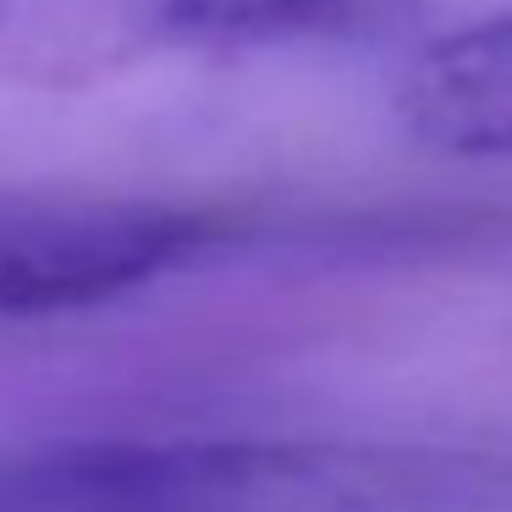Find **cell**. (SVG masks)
Instances as JSON below:
<instances>
[{"label":"cell","mask_w":512,"mask_h":512,"mask_svg":"<svg viewBox=\"0 0 512 512\" xmlns=\"http://www.w3.org/2000/svg\"><path fill=\"white\" fill-rule=\"evenodd\" d=\"M430 0H0V83L89 89L177 56L375 50Z\"/></svg>","instance_id":"1"},{"label":"cell","mask_w":512,"mask_h":512,"mask_svg":"<svg viewBox=\"0 0 512 512\" xmlns=\"http://www.w3.org/2000/svg\"><path fill=\"white\" fill-rule=\"evenodd\" d=\"M166 512H512V457L386 441H166Z\"/></svg>","instance_id":"2"},{"label":"cell","mask_w":512,"mask_h":512,"mask_svg":"<svg viewBox=\"0 0 512 512\" xmlns=\"http://www.w3.org/2000/svg\"><path fill=\"white\" fill-rule=\"evenodd\" d=\"M232 237L204 204L89 188H0V320L116 303Z\"/></svg>","instance_id":"3"},{"label":"cell","mask_w":512,"mask_h":512,"mask_svg":"<svg viewBox=\"0 0 512 512\" xmlns=\"http://www.w3.org/2000/svg\"><path fill=\"white\" fill-rule=\"evenodd\" d=\"M397 116L435 155L512 160V6L430 39L402 72Z\"/></svg>","instance_id":"4"},{"label":"cell","mask_w":512,"mask_h":512,"mask_svg":"<svg viewBox=\"0 0 512 512\" xmlns=\"http://www.w3.org/2000/svg\"><path fill=\"white\" fill-rule=\"evenodd\" d=\"M0 512H166V441L0 452Z\"/></svg>","instance_id":"5"}]
</instances>
